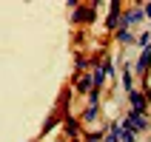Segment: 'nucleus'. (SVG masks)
<instances>
[{
  "instance_id": "423d86ee",
  "label": "nucleus",
  "mask_w": 151,
  "mask_h": 142,
  "mask_svg": "<svg viewBox=\"0 0 151 142\" xmlns=\"http://www.w3.org/2000/svg\"><path fill=\"white\" fill-rule=\"evenodd\" d=\"M137 74H145V71H148V68H151V49H145L143 51V57H140V60H137Z\"/></svg>"
},
{
  "instance_id": "2eb2a0df",
  "label": "nucleus",
  "mask_w": 151,
  "mask_h": 142,
  "mask_svg": "<svg viewBox=\"0 0 151 142\" xmlns=\"http://www.w3.org/2000/svg\"><path fill=\"white\" fill-rule=\"evenodd\" d=\"M145 17H151V3H148V6H145Z\"/></svg>"
},
{
  "instance_id": "6e6552de",
  "label": "nucleus",
  "mask_w": 151,
  "mask_h": 142,
  "mask_svg": "<svg viewBox=\"0 0 151 142\" xmlns=\"http://www.w3.org/2000/svg\"><path fill=\"white\" fill-rule=\"evenodd\" d=\"M120 139H123V125L114 122V125L109 128V134H106V142H120Z\"/></svg>"
},
{
  "instance_id": "ddd939ff",
  "label": "nucleus",
  "mask_w": 151,
  "mask_h": 142,
  "mask_svg": "<svg viewBox=\"0 0 151 142\" xmlns=\"http://www.w3.org/2000/svg\"><path fill=\"white\" fill-rule=\"evenodd\" d=\"M123 142H137V134L128 131V128H123Z\"/></svg>"
},
{
  "instance_id": "9b49d317",
  "label": "nucleus",
  "mask_w": 151,
  "mask_h": 142,
  "mask_svg": "<svg viewBox=\"0 0 151 142\" xmlns=\"http://www.w3.org/2000/svg\"><path fill=\"white\" fill-rule=\"evenodd\" d=\"M117 40H120V43H131V40H134V37H131V31H128V29H120Z\"/></svg>"
},
{
  "instance_id": "f257e3e1",
  "label": "nucleus",
  "mask_w": 151,
  "mask_h": 142,
  "mask_svg": "<svg viewBox=\"0 0 151 142\" xmlns=\"http://www.w3.org/2000/svg\"><path fill=\"white\" fill-rule=\"evenodd\" d=\"M123 128H128V131H134V134H140V131H145L148 128V117L145 114H128L126 117V122H123Z\"/></svg>"
},
{
  "instance_id": "4468645a",
  "label": "nucleus",
  "mask_w": 151,
  "mask_h": 142,
  "mask_svg": "<svg viewBox=\"0 0 151 142\" xmlns=\"http://www.w3.org/2000/svg\"><path fill=\"white\" fill-rule=\"evenodd\" d=\"M88 66H91V60H88V57H77V68H88Z\"/></svg>"
},
{
  "instance_id": "20e7f679",
  "label": "nucleus",
  "mask_w": 151,
  "mask_h": 142,
  "mask_svg": "<svg viewBox=\"0 0 151 142\" xmlns=\"http://www.w3.org/2000/svg\"><path fill=\"white\" fill-rule=\"evenodd\" d=\"M109 11H111V14L106 17V29L111 31V29H117V26L123 23V17H120V3H111V6H109Z\"/></svg>"
},
{
  "instance_id": "f8f14e48",
  "label": "nucleus",
  "mask_w": 151,
  "mask_h": 142,
  "mask_svg": "<svg viewBox=\"0 0 151 142\" xmlns=\"http://www.w3.org/2000/svg\"><path fill=\"white\" fill-rule=\"evenodd\" d=\"M66 131H68V136H77V122L74 119H66Z\"/></svg>"
},
{
  "instance_id": "f03ea898",
  "label": "nucleus",
  "mask_w": 151,
  "mask_h": 142,
  "mask_svg": "<svg viewBox=\"0 0 151 142\" xmlns=\"http://www.w3.org/2000/svg\"><path fill=\"white\" fill-rule=\"evenodd\" d=\"M143 17H145V9H128L126 14H123V23H120V26H123V29H128V26H137Z\"/></svg>"
},
{
  "instance_id": "9d476101",
  "label": "nucleus",
  "mask_w": 151,
  "mask_h": 142,
  "mask_svg": "<svg viewBox=\"0 0 151 142\" xmlns=\"http://www.w3.org/2000/svg\"><path fill=\"white\" fill-rule=\"evenodd\" d=\"M137 43H140L143 49H151V31H143L140 37H137Z\"/></svg>"
},
{
  "instance_id": "39448f33",
  "label": "nucleus",
  "mask_w": 151,
  "mask_h": 142,
  "mask_svg": "<svg viewBox=\"0 0 151 142\" xmlns=\"http://www.w3.org/2000/svg\"><path fill=\"white\" fill-rule=\"evenodd\" d=\"M74 88H77L80 94H91V91H94V77H88V74H86V77H80Z\"/></svg>"
},
{
  "instance_id": "0eeeda50",
  "label": "nucleus",
  "mask_w": 151,
  "mask_h": 142,
  "mask_svg": "<svg viewBox=\"0 0 151 142\" xmlns=\"http://www.w3.org/2000/svg\"><path fill=\"white\" fill-rule=\"evenodd\" d=\"M94 9H97V6L77 9V14H74V23H83V20H86V23H91V20H94Z\"/></svg>"
},
{
  "instance_id": "7ed1b4c3",
  "label": "nucleus",
  "mask_w": 151,
  "mask_h": 142,
  "mask_svg": "<svg viewBox=\"0 0 151 142\" xmlns=\"http://www.w3.org/2000/svg\"><path fill=\"white\" fill-rule=\"evenodd\" d=\"M128 100H131V111H134V114H145V108H148V105H145V97L137 91V88L128 94Z\"/></svg>"
},
{
  "instance_id": "1a4fd4ad",
  "label": "nucleus",
  "mask_w": 151,
  "mask_h": 142,
  "mask_svg": "<svg viewBox=\"0 0 151 142\" xmlns=\"http://www.w3.org/2000/svg\"><path fill=\"white\" fill-rule=\"evenodd\" d=\"M123 88H126V94H131L134 91V83H131V66H123Z\"/></svg>"
}]
</instances>
